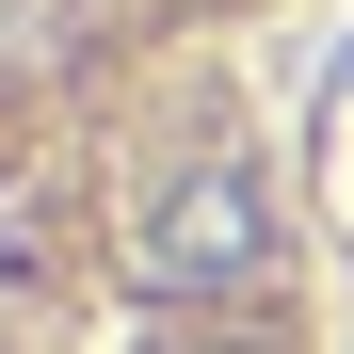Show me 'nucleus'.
<instances>
[{
	"mask_svg": "<svg viewBox=\"0 0 354 354\" xmlns=\"http://www.w3.org/2000/svg\"><path fill=\"white\" fill-rule=\"evenodd\" d=\"M0 17H32V32H113V48H209V32L274 17V0H0Z\"/></svg>",
	"mask_w": 354,
	"mask_h": 354,
	"instance_id": "nucleus-2",
	"label": "nucleus"
},
{
	"mask_svg": "<svg viewBox=\"0 0 354 354\" xmlns=\"http://www.w3.org/2000/svg\"><path fill=\"white\" fill-rule=\"evenodd\" d=\"M0 354H322L290 194L209 48L0 17Z\"/></svg>",
	"mask_w": 354,
	"mask_h": 354,
	"instance_id": "nucleus-1",
	"label": "nucleus"
}]
</instances>
